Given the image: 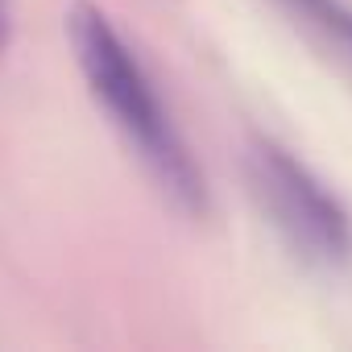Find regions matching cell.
<instances>
[{"label":"cell","instance_id":"4","mask_svg":"<svg viewBox=\"0 0 352 352\" xmlns=\"http://www.w3.org/2000/svg\"><path fill=\"white\" fill-rule=\"evenodd\" d=\"M9 38H13V5H9V0H0V54H5Z\"/></svg>","mask_w":352,"mask_h":352},{"label":"cell","instance_id":"2","mask_svg":"<svg viewBox=\"0 0 352 352\" xmlns=\"http://www.w3.org/2000/svg\"><path fill=\"white\" fill-rule=\"evenodd\" d=\"M249 187L278 236L311 265H344L352 257V220L315 174L274 141H253L245 153Z\"/></svg>","mask_w":352,"mask_h":352},{"label":"cell","instance_id":"3","mask_svg":"<svg viewBox=\"0 0 352 352\" xmlns=\"http://www.w3.org/2000/svg\"><path fill=\"white\" fill-rule=\"evenodd\" d=\"M286 5L311 25H319L327 38H336L344 50H352V9H344L340 0H286Z\"/></svg>","mask_w":352,"mask_h":352},{"label":"cell","instance_id":"1","mask_svg":"<svg viewBox=\"0 0 352 352\" xmlns=\"http://www.w3.org/2000/svg\"><path fill=\"white\" fill-rule=\"evenodd\" d=\"M71 46L91 96L104 104V112L112 116L129 149L141 157L149 179L162 187V195H170V204L183 212H204V174L129 42L108 25L100 9L75 5Z\"/></svg>","mask_w":352,"mask_h":352}]
</instances>
